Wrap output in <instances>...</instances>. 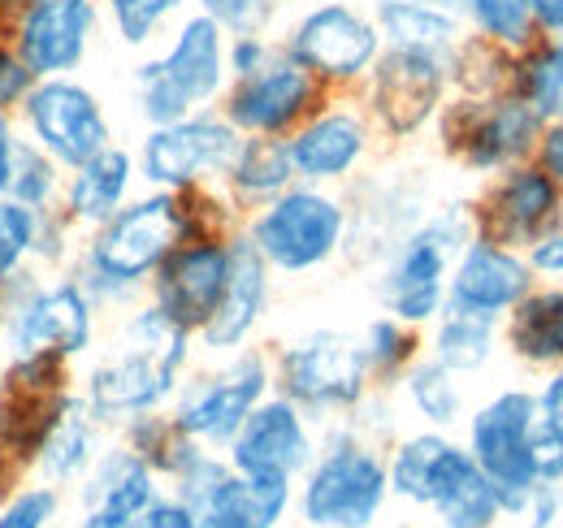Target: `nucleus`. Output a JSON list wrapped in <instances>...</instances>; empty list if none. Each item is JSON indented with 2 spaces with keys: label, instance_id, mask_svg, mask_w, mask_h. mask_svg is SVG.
<instances>
[{
  "label": "nucleus",
  "instance_id": "4c0bfd02",
  "mask_svg": "<svg viewBox=\"0 0 563 528\" xmlns=\"http://www.w3.org/2000/svg\"><path fill=\"white\" fill-rule=\"evenodd\" d=\"M44 221H48V212H35V208H26L18 199L0 196V286L9 277H18L22 268H40L35 256H40Z\"/></svg>",
  "mask_w": 563,
  "mask_h": 528
},
{
  "label": "nucleus",
  "instance_id": "f3484780",
  "mask_svg": "<svg viewBox=\"0 0 563 528\" xmlns=\"http://www.w3.org/2000/svg\"><path fill=\"white\" fill-rule=\"evenodd\" d=\"M377 131L368 113L360 109L355 91H330L295 131L286 134L290 169L295 183L312 187H352L355 178L368 169L377 152Z\"/></svg>",
  "mask_w": 563,
  "mask_h": 528
},
{
  "label": "nucleus",
  "instance_id": "6e6552de",
  "mask_svg": "<svg viewBox=\"0 0 563 528\" xmlns=\"http://www.w3.org/2000/svg\"><path fill=\"white\" fill-rule=\"evenodd\" d=\"M473 239L468 204H438L377 261V304L404 326L424 330L446 308V282L460 248Z\"/></svg>",
  "mask_w": 563,
  "mask_h": 528
},
{
  "label": "nucleus",
  "instance_id": "a19ab883",
  "mask_svg": "<svg viewBox=\"0 0 563 528\" xmlns=\"http://www.w3.org/2000/svg\"><path fill=\"white\" fill-rule=\"evenodd\" d=\"M62 516V490L57 485H18L13 494H4L0 507V528H53Z\"/></svg>",
  "mask_w": 563,
  "mask_h": 528
},
{
  "label": "nucleus",
  "instance_id": "8fccbe9b",
  "mask_svg": "<svg viewBox=\"0 0 563 528\" xmlns=\"http://www.w3.org/2000/svg\"><path fill=\"white\" fill-rule=\"evenodd\" d=\"M421 4H433V9H446V13H455V18H460V9H464V0H421Z\"/></svg>",
  "mask_w": 563,
  "mask_h": 528
},
{
  "label": "nucleus",
  "instance_id": "cd10ccee",
  "mask_svg": "<svg viewBox=\"0 0 563 528\" xmlns=\"http://www.w3.org/2000/svg\"><path fill=\"white\" fill-rule=\"evenodd\" d=\"M503 351L525 369H563V282H538L503 321Z\"/></svg>",
  "mask_w": 563,
  "mask_h": 528
},
{
  "label": "nucleus",
  "instance_id": "09e8293b",
  "mask_svg": "<svg viewBox=\"0 0 563 528\" xmlns=\"http://www.w3.org/2000/svg\"><path fill=\"white\" fill-rule=\"evenodd\" d=\"M533 13L538 35H560L563 40V0H525Z\"/></svg>",
  "mask_w": 563,
  "mask_h": 528
},
{
  "label": "nucleus",
  "instance_id": "bb28decb",
  "mask_svg": "<svg viewBox=\"0 0 563 528\" xmlns=\"http://www.w3.org/2000/svg\"><path fill=\"white\" fill-rule=\"evenodd\" d=\"M109 447V429L91 416V407L78 398V391L62 398V407L53 411L44 438H40V451H35V481L44 485H78L87 476V468L100 460V451Z\"/></svg>",
  "mask_w": 563,
  "mask_h": 528
},
{
  "label": "nucleus",
  "instance_id": "f8f14e48",
  "mask_svg": "<svg viewBox=\"0 0 563 528\" xmlns=\"http://www.w3.org/2000/svg\"><path fill=\"white\" fill-rule=\"evenodd\" d=\"M265 395H274L269 351L243 346L234 355H212L209 369H191L169 403V416L191 442L225 451Z\"/></svg>",
  "mask_w": 563,
  "mask_h": 528
},
{
  "label": "nucleus",
  "instance_id": "c85d7f7f",
  "mask_svg": "<svg viewBox=\"0 0 563 528\" xmlns=\"http://www.w3.org/2000/svg\"><path fill=\"white\" fill-rule=\"evenodd\" d=\"M498 351H503V333H498L494 317H477V312H464V308H442L424 326V355L438 360L442 369L460 373V377L486 373Z\"/></svg>",
  "mask_w": 563,
  "mask_h": 528
},
{
  "label": "nucleus",
  "instance_id": "864d4df0",
  "mask_svg": "<svg viewBox=\"0 0 563 528\" xmlns=\"http://www.w3.org/2000/svg\"><path fill=\"white\" fill-rule=\"evenodd\" d=\"M0 373H4V346H0Z\"/></svg>",
  "mask_w": 563,
  "mask_h": 528
},
{
  "label": "nucleus",
  "instance_id": "39448f33",
  "mask_svg": "<svg viewBox=\"0 0 563 528\" xmlns=\"http://www.w3.org/2000/svg\"><path fill=\"white\" fill-rule=\"evenodd\" d=\"M390 498L438 516L442 528H494L503 520V498L473 463L464 442L438 429H412L386 451Z\"/></svg>",
  "mask_w": 563,
  "mask_h": 528
},
{
  "label": "nucleus",
  "instance_id": "a211bd4d",
  "mask_svg": "<svg viewBox=\"0 0 563 528\" xmlns=\"http://www.w3.org/2000/svg\"><path fill=\"white\" fill-rule=\"evenodd\" d=\"M4 40L35 78L82 74L104 40L100 0H26L9 9Z\"/></svg>",
  "mask_w": 563,
  "mask_h": 528
},
{
  "label": "nucleus",
  "instance_id": "ea45409f",
  "mask_svg": "<svg viewBox=\"0 0 563 528\" xmlns=\"http://www.w3.org/2000/svg\"><path fill=\"white\" fill-rule=\"evenodd\" d=\"M290 4L295 0H191V9L209 13L225 35H239V31H278Z\"/></svg>",
  "mask_w": 563,
  "mask_h": 528
},
{
  "label": "nucleus",
  "instance_id": "f257e3e1",
  "mask_svg": "<svg viewBox=\"0 0 563 528\" xmlns=\"http://www.w3.org/2000/svg\"><path fill=\"white\" fill-rule=\"evenodd\" d=\"M243 212L221 187L196 191H147L122 204L104 226L78 239L70 273L104 312H126L147 295L152 273L165 256L196 234H234Z\"/></svg>",
  "mask_w": 563,
  "mask_h": 528
},
{
  "label": "nucleus",
  "instance_id": "20e7f679",
  "mask_svg": "<svg viewBox=\"0 0 563 528\" xmlns=\"http://www.w3.org/2000/svg\"><path fill=\"white\" fill-rule=\"evenodd\" d=\"M225 82V31L209 13L187 9L156 48L140 53L131 100L143 127H169L200 109H217Z\"/></svg>",
  "mask_w": 563,
  "mask_h": 528
},
{
  "label": "nucleus",
  "instance_id": "3c124183",
  "mask_svg": "<svg viewBox=\"0 0 563 528\" xmlns=\"http://www.w3.org/2000/svg\"><path fill=\"white\" fill-rule=\"evenodd\" d=\"M4 18H9V9H4V0H0V40H4Z\"/></svg>",
  "mask_w": 563,
  "mask_h": 528
},
{
  "label": "nucleus",
  "instance_id": "79ce46f5",
  "mask_svg": "<svg viewBox=\"0 0 563 528\" xmlns=\"http://www.w3.org/2000/svg\"><path fill=\"white\" fill-rule=\"evenodd\" d=\"M274 57H278V35L274 31H239V35H225V69H230V78L256 74L261 66H269Z\"/></svg>",
  "mask_w": 563,
  "mask_h": 528
},
{
  "label": "nucleus",
  "instance_id": "7c9ffc66",
  "mask_svg": "<svg viewBox=\"0 0 563 528\" xmlns=\"http://www.w3.org/2000/svg\"><path fill=\"white\" fill-rule=\"evenodd\" d=\"M290 183H295V169H290L286 139L243 134V143H239V152H234V161H230V169L221 178V191L247 217L252 208H261L274 196H282Z\"/></svg>",
  "mask_w": 563,
  "mask_h": 528
},
{
  "label": "nucleus",
  "instance_id": "423d86ee",
  "mask_svg": "<svg viewBox=\"0 0 563 528\" xmlns=\"http://www.w3.org/2000/svg\"><path fill=\"white\" fill-rule=\"evenodd\" d=\"M390 503L386 447L339 420L321 429V447L295 481V507L308 528H373Z\"/></svg>",
  "mask_w": 563,
  "mask_h": 528
},
{
  "label": "nucleus",
  "instance_id": "7ed1b4c3",
  "mask_svg": "<svg viewBox=\"0 0 563 528\" xmlns=\"http://www.w3.org/2000/svg\"><path fill=\"white\" fill-rule=\"evenodd\" d=\"M104 338V308L70 268H22L0 286L4 360H87Z\"/></svg>",
  "mask_w": 563,
  "mask_h": 528
},
{
  "label": "nucleus",
  "instance_id": "a18cd8bd",
  "mask_svg": "<svg viewBox=\"0 0 563 528\" xmlns=\"http://www.w3.org/2000/svg\"><path fill=\"white\" fill-rule=\"evenodd\" d=\"M525 261L538 273V282H563V226H555L547 239H538L525 252Z\"/></svg>",
  "mask_w": 563,
  "mask_h": 528
},
{
  "label": "nucleus",
  "instance_id": "2f4dec72",
  "mask_svg": "<svg viewBox=\"0 0 563 528\" xmlns=\"http://www.w3.org/2000/svg\"><path fill=\"white\" fill-rule=\"evenodd\" d=\"M399 398L404 407L421 420V429H438V433H455L468 416V391H464V377L442 369L438 360L421 355L404 377H399Z\"/></svg>",
  "mask_w": 563,
  "mask_h": 528
},
{
  "label": "nucleus",
  "instance_id": "9d476101",
  "mask_svg": "<svg viewBox=\"0 0 563 528\" xmlns=\"http://www.w3.org/2000/svg\"><path fill=\"white\" fill-rule=\"evenodd\" d=\"M269 364H274V391L295 407H303L321 429L347 420L373 395L360 338L334 326H317L286 338L278 351H269Z\"/></svg>",
  "mask_w": 563,
  "mask_h": 528
},
{
  "label": "nucleus",
  "instance_id": "412c9836",
  "mask_svg": "<svg viewBox=\"0 0 563 528\" xmlns=\"http://www.w3.org/2000/svg\"><path fill=\"white\" fill-rule=\"evenodd\" d=\"M317 447H321V425L303 407H295L290 398L274 391L252 407V416L243 420V429L230 438V447L221 455L239 476L299 481L303 468L317 455Z\"/></svg>",
  "mask_w": 563,
  "mask_h": 528
},
{
  "label": "nucleus",
  "instance_id": "f704fd0d",
  "mask_svg": "<svg viewBox=\"0 0 563 528\" xmlns=\"http://www.w3.org/2000/svg\"><path fill=\"white\" fill-rule=\"evenodd\" d=\"M187 9L191 0H100L104 35L126 53L156 48Z\"/></svg>",
  "mask_w": 563,
  "mask_h": 528
},
{
  "label": "nucleus",
  "instance_id": "c756f323",
  "mask_svg": "<svg viewBox=\"0 0 563 528\" xmlns=\"http://www.w3.org/2000/svg\"><path fill=\"white\" fill-rule=\"evenodd\" d=\"M368 9H373V22H377L386 48L429 53V57L451 62L455 44L464 40V22L455 13L421 4V0H368Z\"/></svg>",
  "mask_w": 563,
  "mask_h": 528
},
{
  "label": "nucleus",
  "instance_id": "603ef678",
  "mask_svg": "<svg viewBox=\"0 0 563 528\" xmlns=\"http://www.w3.org/2000/svg\"><path fill=\"white\" fill-rule=\"evenodd\" d=\"M18 4H26V0H4V9H18Z\"/></svg>",
  "mask_w": 563,
  "mask_h": 528
},
{
  "label": "nucleus",
  "instance_id": "58836bf2",
  "mask_svg": "<svg viewBox=\"0 0 563 528\" xmlns=\"http://www.w3.org/2000/svg\"><path fill=\"white\" fill-rule=\"evenodd\" d=\"M62 183H66V169L40 152L31 139L18 143V156H13V174H9V191L4 196L35 208V212H53L57 199H62Z\"/></svg>",
  "mask_w": 563,
  "mask_h": 528
},
{
  "label": "nucleus",
  "instance_id": "aec40b11",
  "mask_svg": "<svg viewBox=\"0 0 563 528\" xmlns=\"http://www.w3.org/2000/svg\"><path fill=\"white\" fill-rule=\"evenodd\" d=\"M325 96H330V91L278 48V57H274L269 66H261L256 74H243V78H230V82H225V91H221V100H217V113H221L239 134L286 139Z\"/></svg>",
  "mask_w": 563,
  "mask_h": 528
},
{
  "label": "nucleus",
  "instance_id": "1a4fd4ad",
  "mask_svg": "<svg viewBox=\"0 0 563 528\" xmlns=\"http://www.w3.org/2000/svg\"><path fill=\"white\" fill-rule=\"evenodd\" d=\"M274 35L282 53L325 91H355L386 48L368 0H299Z\"/></svg>",
  "mask_w": 563,
  "mask_h": 528
},
{
  "label": "nucleus",
  "instance_id": "ddd939ff",
  "mask_svg": "<svg viewBox=\"0 0 563 528\" xmlns=\"http://www.w3.org/2000/svg\"><path fill=\"white\" fill-rule=\"evenodd\" d=\"M451 96L455 87L446 57L404 53V48H382L377 66L355 87L360 109L368 113L377 139L386 143H412L429 134Z\"/></svg>",
  "mask_w": 563,
  "mask_h": 528
},
{
  "label": "nucleus",
  "instance_id": "49530a36",
  "mask_svg": "<svg viewBox=\"0 0 563 528\" xmlns=\"http://www.w3.org/2000/svg\"><path fill=\"white\" fill-rule=\"evenodd\" d=\"M131 528H196V512H191L183 498L161 494V498H156Z\"/></svg>",
  "mask_w": 563,
  "mask_h": 528
},
{
  "label": "nucleus",
  "instance_id": "5701e85b",
  "mask_svg": "<svg viewBox=\"0 0 563 528\" xmlns=\"http://www.w3.org/2000/svg\"><path fill=\"white\" fill-rule=\"evenodd\" d=\"M274 282H278L274 268L256 256V248L239 230L221 304L209 317V326L196 333V346L205 355H234L243 346H256V338H261L269 312H274Z\"/></svg>",
  "mask_w": 563,
  "mask_h": 528
},
{
  "label": "nucleus",
  "instance_id": "473e14b6",
  "mask_svg": "<svg viewBox=\"0 0 563 528\" xmlns=\"http://www.w3.org/2000/svg\"><path fill=\"white\" fill-rule=\"evenodd\" d=\"M507 91L547 127L563 122V40L560 35H538L529 48L511 57Z\"/></svg>",
  "mask_w": 563,
  "mask_h": 528
},
{
  "label": "nucleus",
  "instance_id": "a878e982",
  "mask_svg": "<svg viewBox=\"0 0 563 528\" xmlns=\"http://www.w3.org/2000/svg\"><path fill=\"white\" fill-rule=\"evenodd\" d=\"M140 165H135V147L126 143H109L104 152H96L91 161H82L78 169L66 174L57 212L70 221L78 234L104 226L122 204L140 196Z\"/></svg>",
  "mask_w": 563,
  "mask_h": 528
},
{
  "label": "nucleus",
  "instance_id": "37998d69",
  "mask_svg": "<svg viewBox=\"0 0 563 528\" xmlns=\"http://www.w3.org/2000/svg\"><path fill=\"white\" fill-rule=\"evenodd\" d=\"M31 87H35V74L22 66V57L9 48V40H0V109L18 113V105L26 100Z\"/></svg>",
  "mask_w": 563,
  "mask_h": 528
},
{
  "label": "nucleus",
  "instance_id": "f03ea898",
  "mask_svg": "<svg viewBox=\"0 0 563 528\" xmlns=\"http://www.w3.org/2000/svg\"><path fill=\"white\" fill-rule=\"evenodd\" d=\"M196 333L169 321L152 299H140L118 312V326L87 355L74 391L109 433H122L140 416L169 411L196 364Z\"/></svg>",
  "mask_w": 563,
  "mask_h": 528
},
{
  "label": "nucleus",
  "instance_id": "2eb2a0df",
  "mask_svg": "<svg viewBox=\"0 0 563 528\" xmlns=\"http://www.w3.org/2000/svg\"><path fill=\"white\" fill-rule=\"evenodd\" d=\"M533 425H538V398L529 386H503L490 398H482L477 407H468L464 416V451L473 463L486 472L498 498H503V516H520L529 490L538 485L533 476Z\"/></svg>",
  "mask_w": 563,
  "mask_h": 528
},
{
  "label": "nucleus",
  "instance_id": "c03bdc74",
  "mask_svg": "<svg viewBox=\"0 0 563 528\" xmlns=\"http://www.w3.org/2000/svg\"><path fill=\"white\" fill-rule=\"evenodd\" d=\"M563 516V485H533L525 507H520V520H529V528H555Z\"/></svg>",
  "mask_w": 563,
  "mask_h": 528
},
{
  "label": "nucleus",
  "instance_id": "de8ad7c7",
  "mask_svg": "<svg viewBox=\"0 0 563 528\" xmlns=\"http://www.w3.org/2000/svg\"><path fill=\"white\" fill-rule=\"evenodd\" d=\"M18 143H22L18 118L0 109V196L9 191V174H13V156H18Z\"/></svg>",
  "mask_w": 563,
  "mask_h": 528
},
{
  "label": "nucleus",
  "instance_id": "0eeeda50",
  "mask_svg": "<svg viewBox=\"0 0 563 528\" xmlns=\"http://www.w3.org/2000/svg\"><path fill=\"white\" fill-rule=\"evenodd\" d=\"M243 239L274 268V277H308L347 256L352 208L334 187L290 183L282 196L243 217Z\"/></svg>",
  "mask_w": 563,
  "mask_h": 528
},
{
  "label": "nucleus",
  "instance_id": "5fc2aeb1",
  "mask_svg": "<svg viewBox=\"0 0 563 528\" xmlns=\"http://www.w3.org/2000/svg\"><path fill=\"white\" fill-rule=\"evenodd\" d=\"M386 528H421V525H386Z\"/></svg>",
  "mask_w": 563,
  "mask_h": 528
},
{
  "label": "nucleus",
  "instance_id": "dca6fc26",
  "mask_svg": "<svg viewBox=\"0 0 563 528\" xmlns=\"http://www.w3.org/2000/svg\"><path fill=\"white\" fill-rule=\"evenodd\" d=\"M243 134L217 109H200L169 127H143L135 143L140 183L147 191H196L221 187Z\"/></svg>",
  "mask_w": 563,
  "mask_h": 528
},
{
  "label": "nucleus",
  "instance_id": "6ab92c4d",
  "mask_svg": "<svg viewBox=\"0 0 563 528\" xmlns=\"http://www.w3.org/2000/svg\"><path fill=\"white\" fill-rule=\"evenodd\" d=\"M468 221L477 239L529 252L538 239L563 226V183L542 165L520 161L482 183L477 199H468Z\"/></svg>",
  "mask_w": 563,
  "mask_h": 528
},
{
  "label": "nucleus",
  "instance_id": "72a5a7b5",
  "mask_svg": "<svg viewBox=\"0 0 563 528\" xmlns=\"http://www.w3.org/2000/svg\"><path fill=\"white\" fill-rule=\"evenodd\" d=\"M360 338V351H364V364H368V377H373V391H395L399 377L424 355V330L417 326H404L395 321L390 312H377L364 321Z\"/></svg>",
  "mask_w": 563,
  "mask_h": 528
},
{
  "label": "nucleus",
  "instance_id": "e433bc0d",
  "mask_svg": "<svg viewBox=\"0 0 563 528\" xmlns=\"http://www.w3.org/2000/svg\"><path fill=\"white\" fill-rule=\"evenodd\" d=\"M511 57L516 53H507L498 44H486V40L464 31V40L455 44V53L446 62L451 66V87L460 96H498V91H507Z\"/></svg>",
  "mask_w": 563,
  "mask_h": 528
},
{
  "label": "nucleus",
  "instance_id": "393cba45",
  "mask_svg": "<svg viewBox=\"0 0 563 528\" xmlns=\"http://www.w3.org/2000/svg\"><path fill=\"white\" fill-rule=\"evenodd\" d=\"M533 286H538V273L529 268L525 252L498 248L490 239H477V234H473V239L460 248L455 264H451L446 308H464V312L503 321Z\"/></svg>",
  "mask_w": 563,
  "mask_h": 528
},
{
  "label": "nucleus",
  "instance_id": "4be33fe9",
  "mask_svg": "<svg viewBox=\"0 0 563 528\" xmlns=\"http://www.w3.org/2000/svg\"><path fill=\"white\" fill-rule=\"evenodd\" d=\"M234 234H196V239L178 243L165 256V264L152 273L143 299H152L183 330L200 333L217 312V304H221V290H225V277H230Z\"/></svg>",
  "mask_w": 563,
  "mask_h": 528
},
{
  "label": "nucleus",
  "instance_id": "9b49d317",
  "mask_svg": "<svg viewBox=\"0 0 563 528\" xmlns=\"http://www.w3.org/2000/svg\"><path fill=\"white\" fill-rule=\"evenodd\" d=\"M433 139L446 161H455L473 178H494L520 161H533L542 122L511 96H451L433 122Z\"/></svg>",
  "mask_w": 563,
  "mask_h": 528
},
{
  "label": "nucleus",
  "instance_id": "c9c22d12",
  "mask_svg": "<svg viewBox=\"0 0 563 528\" xmlns=\"http://www.w3.org/2000/svg\"><path fill=\"white\" fill-rule=\"evenodd\" d=\"M460 22L468 35L498 44L507 53H520L538 40V26H533V13L525 0H464Z\"/></svg>",
  "mask_w": 563,
  "mask_h": 528
},
{
  "label": "nucleus",
  "instance_id": "b1692460",
  "mask_svg": "<svg viewBox=\"0 0 563 528\" xmlns=\"http://www.w3.org/2000/svg\"><path fill=\"white\" fill-rule=\"evenodd\" d=\"M165 494V481L118 438L78 481V525L74 528H131Z\"/></svg>",
  "mask_w": 563,
  "mask_h": 528
},
{
  "label": "nucleus",
  "instance_id": "4468645a",
  "mask_svg": "<svg viewBox=\"0 0 563 528\" xmlns=\"http://www.w3.org/2000/svg\"><path fill=\"white\" fill-rule=\"evenodd\" d=\"M18 131L31 139L40 152H48L66 174L118 143L113 113L104 96L82 78V74H62V78H35L26 100L18 105Z\"/></svg>",
  "mask_w": 563,
  "mask_h": 528
}]
</instances>
